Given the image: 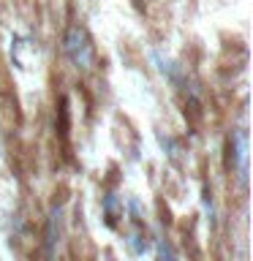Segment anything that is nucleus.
<instances>
[{
  "label": "nucleus",
  "mask_w": 253,
  "mask_h": 261,
  "mask_svg": "<svg viewBox=\"0 0 253 261\" xmlns=\"http://www.w3.org/2000/svg\"><path fill=\"white\" fill-rule=\"evenodd\" d=\"M65 55L71 57V63L77 68H90V63H93V44H90L87 33L82 28H71L65 33Z\"/></svg>",
  "instance_id": "1"
}]
</instances>
